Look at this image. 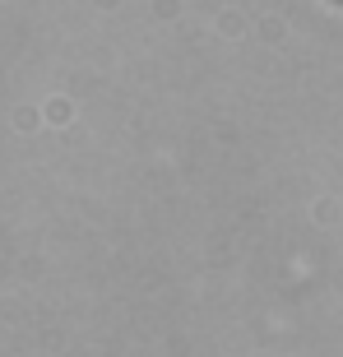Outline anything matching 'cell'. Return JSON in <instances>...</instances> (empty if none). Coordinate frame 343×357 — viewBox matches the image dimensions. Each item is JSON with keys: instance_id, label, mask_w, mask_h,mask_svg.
<instances>
[{"instance_id": "1", "label": "cell", "mask_w": 343, "mask_h": 357, "mask_svg": "<svg viewBox=\"0 0 343 357\" xmlns=\"http://www.w3.org/2000/svg\"><path fill=\"white\" fill-rule=\"evenodd\" d=\"M339 5H343V0H339Z\"/></svg>"}]
</instances>
